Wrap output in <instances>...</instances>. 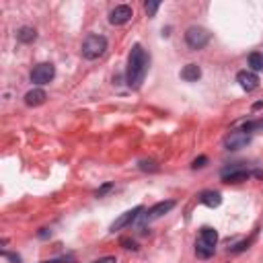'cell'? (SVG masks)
I'll return each mask as SVG.
<instances>
[{"label":"cell","mask_w":263,"mask_h":263,"mask_svg":"<svg viewBox=\"0 0 263 263\" xmlns=\"http://www.w3.org/2000/svg\"><path fill=\"white\" fill-rule=\"evenodd\" d=\"M148 54L144 51V47L136 43L128 56V70H126V80L130 89H138L140 84L144 82V76L148 72Z\"/></svg>","instance_id":"1"},{"label":"cell","mask_w":263,"mask_h":263,"mask_svg":"<svg viewBox=\"0 0 263 263\" xmlns=\"http://www.w3.org/2000/svg\"><path fill=\"white\" fill-rule=\"evenodd\" d=\"M216 243H218V233L210 226H204L200 231V237L196 241V255L202 257V259H208L214 255V249H216Z\"/></svg>","instance_id":"2"},{"label":"cell","mask_w":263,"mask_h":263,"mask_svg":"<svg viewBox=\"0 0 263 263\" xmlns=\"http://www.w3.org/2000/svg\"><path fill=\"white\" fill-rule=\"evenodd\" d=\"M105 49H107V39H105L103 35L93 33V35H86L80 51H82V56L86 60H97V58H101L105 54Z\"/></svg>","instance_id":"3"},{"label":"cell","mask_w":263,"mask_h":263,"mask_svg":"<svg viewBox=\"0 0 263 263\" xmlns=\"http://www.w3.org/2000/svg\"><path fill=\"white\" fill-rule=\"evenodd\" d=\"M185 41L191 49H202L210 41V31L204 27H189L185 31Z\"/></svg>","instance_id":"4"},{"label":"cell","mask_w":263,"mask_h":263,"mask_svg":"<svg viewBox=\"0 0 263 263\" xmlns=\"http://www.w3.org/2000/svg\"><path fill=\"white\" fill-rule=\"evenodd\" d=\"M54 76H56V68H54V64H49V62L37 64L31 70V82L39 84V86L51 82V80H54Z\"/></svg>","instance_id":"5"},{"label":"cell","mask_w":263,"mask_h":263,"mask_svg":"<svg viewBox=\"0 0 263 263\" xmlns=\"http://www.w3.org/2000/svg\"><path fill=\"white\" fill-rule=\"evenodd\" d=\"M251 175H255V177H263V173H249L247 169H241V167H233V169H224L222 173H220V177H222V181H226V183H241V181H247Z\"/></svg>","instance_id":"6"},{"label":"cell","mask_w":263,"mask_h":263,"mask_svg":"<svg viewBox=\"0 0 263 263\" xmlns=\"http://www.w3.org/2000/svg\"><path fill=\"white\" fill-rule=\"evenodd\" d=\"M175 208V202L173 200H169V202H159V204H154L146 214H142L140 218L144 220V224H148V222H154V220H159L161 216H165L167 212H171V210Z\"/></svg>","instance_id":"7"},{"label":"cell","mask_w":263,"mask_h":263,"mask_svg":"<svg viewBox=\"0 0 263 263\" xmlns=\"http://www.w3.org/2000/svg\"><path fill=\"white\" fill-rule=\"evenodd\" d=\"M251 142V136L243 130H237V132H231L224 140V146L229 150H239V148H245Z\"/></svg>","instance_id":"8"},{"label":"cell","mask_w":263,"mask_h":263,"mask_svg":"<svg viewBox=\"0 0 263 263\" xmlns=\"http://www.w3.org/2000/svg\"><path fill=\"white\" fill-rule=\"evenodd\" d=\"M142 212H144L142 206H136L134 210H128V212H124V214H121V216L109 226V231L115 233V231H119V229H124V226H128V224H132L134 220H138V216L142 214Z\"/></svg>","instance_id":"9"},{"label":"cell","mask_w":263,"mask_h":263,"mask_svg":"<svg viewBox=\"0 0 263 263\" xmlns=\"http://www.w3.org/2000/svg\"><path fill=\"white\" fill-rule=\"evenodd\" d=\"M132 16H134L132 6L119 4V6H115V8L109 12V23H111V25H126V23L132 19Z\"/></svg>","instance_id":"10"},{"label":"cell","mask_w":263,"mask_h":263,"mask_svg":"<svg viewBox=\"0 0 263 263\" xmlns=\"http://www.w3.org/2000/svg\"><path fill=\"white\" fill-rule=\"evenodd\" d=\"M237 82L241 84V89L251 93L259 86V76H257V72H253V70H241L237 74Z\"/></svg>","instance_id":"11"},{"label":"cell","mask_w":263,"mask_h":263,"mask_svg":"<svg viewBox=\"0 0 263 263\" xmlns=\"http://www.w3.org/2000/svg\"><path fill=\"white\" fill-rule=\"evenodd\" d=\"M45 99H47V95L43 89H33L25 95V105L27 107H39V105L45 103Z\"/></svg>","instance_id":"12"},{"label":"cell","mask_w":263,"mask_h":263,"mask_svg":"<svg viewBox=\"0 0 263 263\" xmlns=\"http://www.w3.org/2000/svg\"><path fill=\"white\" fill-rule=\"evenodd\" d=\"M181 78L185 82H196L202 78V68L198 64H187L183 70H181Z\"/></svg>","instance_id":"13"},{"label":"cell","mask_w":263,"mask_h":263,"mask_svg":"<svg viewBox=\"0 0 263 263\" xmlns=\"http://www.w3.org/2000/svg\"><path fill=\"white\" fill-rule=\"evenodd\" d=\"M200 204H204L208 208H218L222 204V196L218 194V191H204V194L200 196Z\"/></svg>","instance_id":"14"},{"label":"cell","mask_w":263,"mask_h":263,"mask_svg":"<svg viewBox=\"0 0 263 263\" xmlns=\"http://www.w3.org/2000/svg\"><path fill=\"white\" fill-rule=\"evenodd\" d=\"M35 37H37V31H35L33 27H21L19 31H16V39H19L21 43H31V41H35Z\"/></svg>","instance_id":"15"},{"label":"cell","mask_w":263,"mask_h":263,"mask_svg":"<svg viewBox=\"0 0 263 263\" xmlns=\"http://www.w3.org/2000/svg\"><path fill=\"white\" fill-rule=\"evenodd\" d=\"M249 66L253 72H259V70H263V54H259V51H253V54L249 56Z\"/></svg>","instance_id":"16"},{"label":"cell","mask_w":263,"mask_h":263,"mask_svg":"<svg viewBox=\"0 0 263 263\" xmlns=\"http://www.w3.org/2000/svg\"><path fill=\"white\" fill-rule=\"evenodd\" d=\"M159 6H161V2H156V0H150V2H146V4H144V10H146V14H148V16H154V14H156V10H159Z\"/></svg>","instance_id":"17"},{"label":"cell","mask_w":263,"mask_h":263,"mask_svg":"<svg viewBox=\"0 0 263 263\" xmlns=\"http://www.w3.org/2000/svg\"><path fill=\"white\" fill-rule=\"evenodd\" d=\"M138 167L142 169V171H150V173H156V171H159V167H156L154 161H140Z\"/></svg>","instance_id":"18"},{"label":"cell","mask_w":263,"mask_h":263,"mask_svg":"<svg viewBox=\"0 0 263 263\" xmlns=\"http://www.w3.org/2000/svg\"><path fill=\"white\" fill-rule=\"evenodd\" d=\"M206 163H208V156H200V159L194 161V165H191V167H194V169H202V167H206Z\"/></svg>","instance_id":"19"},{"label":"cell","mask_w":263,"mask_h":263,"mask_svg":"<svg viewBox=\"0 0 263 263\" xmlns=\"http://www.w3.org/2000/svg\"><path fill=\"white\" fill-rule=\"evenodd\" d=\"M111 187H113L111 183H107V185H103L101 189H97V191H95V196H97V198H103V196H105V194H107V191H109Z\"/></svg>","instance_id":"20"},{"label":"cell","mask_w":263,"mask_h":263,"mask_svg":"<svg viewBox=\"0 0 263 263\" xmlns=\"http://www.w3.org/2000/svg\"><path fill=\"white\" fill-rule=\"evenodd\" d=\"M121 245H124L126 249H132V251H138V247H136V243L134 241H130V239H121Z\"/></svg>","instance_id":"21"},{"label":"cell","mask_w":263,"mask_h":263,"mask_svg":"<svg viewBox=\"0 0 263 263\" xmlns=\"http://www.w3.org/2000/svg\"><path fill=\"white\" fill-rule=\"evenodd\" d=\"M93 263H117V259H115L113 255H109V257H101V259H97V261H93Z\"/></svg>","instance_id":"22"},{"label":"cell","mask_w":263,"mask_h":263,"mask_svg":"<svg viewBox=\"0 0 263 263\" xmlns=\"http://www.w3.org/2000/svg\"><path fill=\"white\" fill-rule=\"evenodd\" d=\"M6 259H10V261H14V263H21V257L19 255H10V253H2Z\"/></svg>","instance_id":"23"},{"label":"cell","mask_w":263,"mask_h":263,"mask_svg":"<svg viewBox=\"0 0 263 263\" xmlns=\"http://www.w3.org/2000/svg\"><path fill=\"white\" fill-rule=\"evenodd\" d=\"M66 259H51V261H41V263H64Z\"/></svg>","instance_id":"24"}]
</instances>
